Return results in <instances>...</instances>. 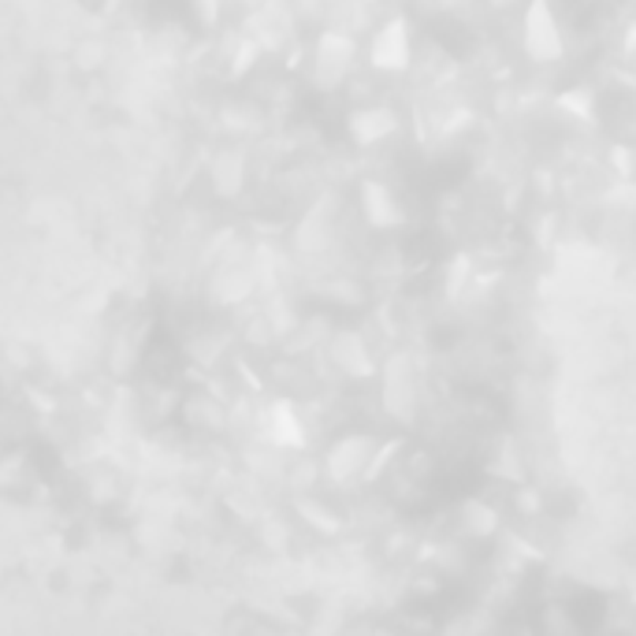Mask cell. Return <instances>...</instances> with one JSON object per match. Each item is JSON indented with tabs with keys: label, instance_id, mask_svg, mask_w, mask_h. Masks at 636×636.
I'll return each instance as SVG.
<instances>
[{
	"label": "cell",
	"instance_id": "cell-1",
	"mask_svg": "<svg viewBox=\"0 0 636 636\" xmlns=\"http://www.w3.org/2000/svg\"><path fill=\"white\" fill-rule=\"evenodd\" d=\"M357 63V38L350 30H324L321 38L313 41V60H310V79L316 90L332 93L350 79Z\"/></svg>",
	"mask_w": 636,
	"mask_h": 636
},
{
	"label": "cell",
	"instance_id": "cell-2",
	"mask_svg": "<svg viewBox=\"0 0 636 636\" xmlns=\"http://www.w3.org/2000/svg\"><path fill=\"white\" fill-rule=\"evenodd\" d=\"M369 68L380 71V75H406L413 63V30L410 19L391 12L384 23L373 30L369 38Z\"/></svg>",
	"mask_w": 636,
	"mask_h": 636
},
{
	"label": "cell",
	"instance_id": "cell-3",
	"mask_svg": "<svg viewBox=\"0 0 636 636\" xmlns=\"http://www.w3.org/2000/svg\"><path fill=\"white\" fill-rule=\"evenodd\" d=\"M522 49L533 63H558L562 60L566 41H562V27H558V16H555V8H551V0H528L525 4Z\"/></svg>",
	"mask_w": 636,
	"mask_h": 636
},
{
	"label": "cell",
	"instance_id": "cell-4",
	"mask_svg": "<svg viewBox=\"0 0 636 636\" xmlns=\"http://www.w3.org/2000/svg\"><path fill=\"white\" fill-rule=\"evenodd\" d=\"M384 410L391 421L413 424L421 410V391H417V369H413L410 354H391L384 365Z\"/></svg>",
	"mask_w": 636,
	"mask_h": 636
},
{
	"label": "cell",
	"instance_id": "cell-5",
	"mask_svg": "<svg viewBox=\"0 0 636 636\" xmlns=\"http://www.w3.org/2000/svg\"><path fill=\"white\" fill-rule=\"evenodd\" d=\"M376 447H380V440L369 436V432H346V436H339L332 447H327V454H324L327 481H332V484H350V481H357V476H365Z\"/></svg>",
	"mask_w": 636,
	"mask_h": 636
},
{
	"label": "cell",
	"instance_id": "cell-6",
	"mask_svg": "<svg viewBox=\"0 0 636 636\" xmlns=\"http://www.w3.org/2000/svg\"><path fill=\"white\" fill-rule=\"evenodd\" d=\"M402 127L398 112L391 104H362L346 115V138L357 145V150H373V145L387 142Z\"/></svg>",
	"mask_w": 636,
	"mask_h": 636
},
{
	"label": "cell",
	"instance_id": "cell-7",
	"mask_svg": "<svg viewBox=\"0 0 636 636\" xmlns=\"http://www.w3.org/2000/svg\"><path fill=\"white\" fill-rule=\"evenodd\" d=\"M357 205H362V216L369 228L376 231H395L406 224V209H402V201L395 198V190L387 183H380V179H365L362 186H357Z\"/></svg>",
	"mask_w": 636,
	"mask_h": 636
},
{
	"label": "cell",
	"instance_id": "cell-8",
	"mask_svg": "<svg viewBox=\"0 0 636 636\" xmlns=\"http://www.w3.org/2000/svg\"><path fill=\"white\" fill-rule=\"evenodd\" d=\"M261 432H264V440L280 451H302L305 447V424H302L291 398H272L269 406H264Z\"/></svg>",
	"mask_w": 636,
	"mask_h": 636
},
{
	"label": "cell",
	"instance_id": "cell-9",
	"mask_svg": "<svg viewBox=\"0 0 636 636\" xmlns=\"http://www.w3.org/2000/svg\"><path fill=\"white\" fill-rule=\"evenodd\" d=\"M327 354H332V365L339 373L354 376V380H365L376 373V362L373 354H369V343L357 332H350V327H339L332 335V343H327Z\"/></svg>",
	"mask_w": 636,
	"mask_h": 636
},
{
	"label": "cell",
	"instance_id": "cell-10",
	"mask_svg": "<svg viewBox=\"0 0 636 636\" xmlns=\"http://www.w3.org/2000/svg\"><path fill=\"white\" fill-rule=\"evenodd\" d=\"M209 183L220 198H239L246 186V157L242 150H220L209 161Z\"/></svg>",
	"mask_w": 636,
	"mask_h": 636
},
{
	"label": "cell",
	"instance_id": "cell-11",
	"mask_svg": "<svg viewBox=\"0 0 636 636\" xmlns=\"http://www.w3.org/2000/svg\"><path fill=\"white\" fill-rule=\"evenodd\" d=\"M253 294V272L246 264H224L209 280V299L216 305H239Z\"/></svg>",
	"mask_w": 636,
	"mask_h": 636
},
{
	"label": "cell",
	"instance_id": "cell-12",
	"mask_svg": "<svg viewBox=\"0 0 636 636\" xmlns=\"http://www.w3.org/2000/svg\"><path fill=\"white\" fill-rule=\"evenodd\" d=\"M179 413H183V421L190 428H201V432H220L228 424V410L224 402L216 395H209V391H198V395H186L179 402Z\"/></svg>",
	"mask_w": 636,
	"mask_h": 636
},
{
	"label": "cell",
	"instance_id": "cell-13",
	"mask_svg": "<svg viewBox=\"0 0 636 636\" xmlns=\"http://www.w3.org/2000/svg\"><path fill=\"white\" fill-rule=\"evenodd\" d=\"M291 12H287V4H280V0H272V4H264L258 16L250 19V34L261 41L264 49H272V46H283V41L291 38Z\"/></svg>",
	"mask_w": 636,
	"mask_h": 636
},
{
	"label": "cell",
	"instance_id": "cell-14",
	"mask_svg": "<svg viewBox=\"0 0 636 636\" xmlns=\"http://www.w3.org/2000/svg\"><path fill=\"white\" fill-rule=\"evenodd\" d=\"M499 511H495L492 503L484 499H462L458 506V528L470 539H492L495 533H499Z\"/></svg>",
	"mask_w": 636,
	"mask_h": 636
},
{
	"label": "cell",
	"instance_id": "cell-15",
	"mask_svg": "<svg viewBox=\"0 0 636 636\" xmlns=\"http://www.w3.org/2000/svg\"><path fill=\"white\" fill-rule=\"evenodd\" d=\"M294 514H299L310 528H316L321 536H339V533H343V517H339L327 503L313 499V495H299V499H294Z\"/></svg>",
	"mask_w": 636,
	"mask_h": 636
},
{
	"label": "cell",
	"instance_id": "cell-16",
	"mask_svg": "<svg viewBox=\"0 0 636 636\" xmlns=\"http://www.w3.org/2000/svg\"><path fill=\"white\" fill-rule=\"evenodd\" d=\"M558 112H566L569 120H577V123H596V109H599V101H596V93H592L588 87H569V90H562L558 98Z\"/></svg>",
	"mask_w": 636,
	"mask_h": 636
},
{
	"label": "cell",
	"instance_id": "cell-17",
	"mask_svg": "<svg viewBox=\"0 0 636 636\" xmlns=\"http://www.w3.org/2000/svg\"><path fill=\"white\" fill-rule=\"evenodd\" d=\"M261 52H264V46L250 34V30H246V34H239V38H231V46H228V71L235 79L246 75L253 63L261 60Z\"/></svg>",
	"mask_w": 636,
	"mask_h": 636
},
{
	"label": "cell",
	"instance_id": "cell-18",
	"mask_svg": "<svg viewBox=\"0 0 636 636\" xmlns=\"http://www.w3.org/2000/svg\"><path fill=\"white\" fill-rule=\"evenodd\" d=\"M470 280H473V258L470 253H454L447 264V280H443V294L454 302L465 287H470Z\"/></svg>",
	"mask_w": 636,
	"mask_h": 636
},
{
	"label": "cell",
	"instance_id": "cell-19",
	"mask_svg": "<svg viewBox=\"0 0 636 636\" xmlns=\"http://www.w3.org/2000/svg\"><path fill=\"white\" fill-rule=\"evenodd\" d=\"M402 451V440H387V443H380L376 454H373V462H369V470H365V481H380V473L387 470L391 458Z\"/></svg>",
	"mask_w": 636,
	"mask_h": 636
},
{
	"label": "cell",
	"instance_id": "cell-20",
	"mask_svg": "<svg viewBox=\"0 0 636 636\" xmlns=\"http://www.w3.org/2000/svg\"><path fill=\"white\" fill-rule=\"evenodd\" d=\"M610 168L622 179H633L636 175V153L629 150V145H610Z\"/></svg>",
	"mask_w": 636,
	"mask_h": 636
},
{
	"label": "cell",
	"instance_id": "cell-21",
	"mask_svg": "<svg viewBox=\"0 0 636 636\" xmlns=\"http://www.w3.org/2000/svg\"><path fill=\"white\" fill-rule=\"evenodd\" d=\"M190 8H194L198 23L201 27H216L220 23V8H224V0H190Z\"/></svg>",
	"mask_w": 636,
	"mask_h": 636
},
{
	"label": "cell",
	"instance_id": "cell-22",
	"mask_svg": "<svg viewBox=\"0 0 636 636\" xmlns=\"http://www.w3.org/2000/svg\"><path fill=\"white\" fill-rule=\"evenodd\" d=\"M625 52H636V23L625 30Z\"/></svg>",
	"mask_w": 636,
	"mask_h": 636
}]
</instances>
